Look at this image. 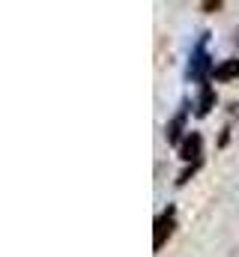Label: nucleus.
<instances>
[{
    "instance_id": "6e6552de",
    "label": "nucleus",
    "mask_w": 239,
    "mask_h": 257,
    "mask_svg": "<svg viewBox=\"0 0 239 257\" xmlns=\"http://www.w3.org/2000/svg\"><path fill=\"white\" fill-rule=\"evenodd\" d=\"M236 45H239V30H236Z\"/></svg>"
},
{
    "instance_id": "20e7f679",
    "label": "nucleus",
    "mask_w": 239,
    "mask_h": 257,
    "mask_svg": "<svg viewBox=\"0 0 239 257\" xmlns=\"http://www.w3.org/2000/svg\"><path fill=\"white\" fill-rule=\"evenodd\" d=\"M185 114H188V111H185V105H182V111H179L177 117L168 123V144H174V147L182 144L179 138H182V126H185Z\"/></svg>"
},
{
    "instance_id": "39448f33",
    "label": "nucleus",
    "mask_w": 239,
    "mask_h": 257,
    "mask_svg": "<svg viewBox=\"0 0 239 257\" xmlns=\"http://www.w3.org/2000/svg\"><path fill=\"white\" fill-rule=\"evenodd\" d=\"M212 78H215V81H233V78H239V60H224V63H218L215 72H212Z\"/></svg>"
},
{
    "instance_id": "f257e3e1",
    "label": "nucleus",
    "mask_w": 239,
    "mask_h": 257,
    "mask_svg": "<svg viewBox=\"0 0 239 257\" xmlns=\"http://www.w3.org/2000/svg\"><path fill=\"white\" fill-rule=\"evenodd\" d=\"M174 227H177V218H174V206H168V209H165V212L156 218V224H153V248H156V251H162V248H165V242L171 239Z\"/></svg>"
},
{
    "instance_id": "0eeeda50",
    "label": "nucleus",
    "mask_w": 239,
    "mask_h": 257,
    "mask_svg": "<svg viewBox=\"0 0 239 257\" xmlns=\"http://www.w3.org/2000/svg\"><path fill=\"white\" fill-rule=\"evenodd\" d=\"M203 9H206V12H218V9H221V0H206Z\"/></svg>"
},
{
    "instance_id": "7ed1b4c3",
    "label": "nucleus",
    "mask_w": 239,
    "mask_h": 257,
    "mask_svg": "<svg viewBox=\"0 0 239 257\" xmlns=\"http://www.w3.org/2000/svg\"><path fill=\"white\" fill-rule=\"evenodd\" d=\"M206 72H215V66L209 63V57H206V51H203V39H200V45L191 51V66H188V75H191V78L206 81Z\"/></svg>"
},
{
    "instance_id": "f03ea898",
    "label": "nucleus",
    "mask_w": 239,
    "mask_h": 257,
    "mask_svg": "<svg viewBox=\"0 0 239 257\" xmlns=\"http://www.w3.org/2000/svg\"><path fill=\"white\" fill-rule=\"evenodd\" d=\"M200 153H203V138H200V132H188V135L182 138V144H179V159L197 165V162H200Z\"/></svg>"
},
{
    "instance_id": "423d86ee",
    "label": "nucleus",
    "mask_w": 239,
    "mask_h": 257,
    "mask_svg": "<svg viewBox=\"0 0 239 257\" xmlns=\"http://www.w3.org/2000/svg\"><path fill=\"white\" fill-rule=\"evenodd\" d=\"M212 105H215V93H212L209 84H203V93H200V99H197V117H206V114L212 111Z\"/></svg>"
}]
</instances>
